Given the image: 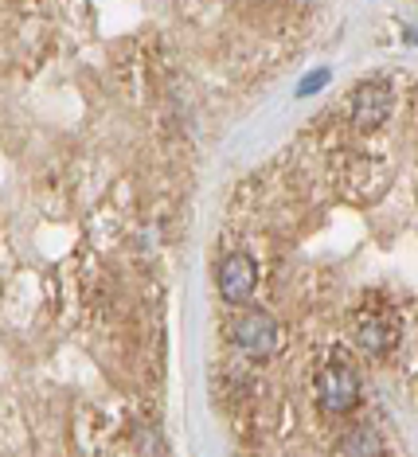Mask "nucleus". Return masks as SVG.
<instances>
[{"label":"nucleus","instance_id":"obj_1","mask_svg":"<svg viewBox=\"0 0 418 457\" xmlns=\"http://www.w3.org/2000/svg\"><path fill=\"white\" fill-rule=\"evenodd\" d=\"M317 403L329 414H348L360 403V376L352 363H325L317 371Z\"/></svg>","mask_w":418,"mask_h":457},{"label":"nucleus","instance_id":"obj_2","mask_svg":"<svg viewBox=\"0 0 418 457\" xmlns=\"http://www.w3.org/2000/svg\"><path fill=\"white\" fill-rule=\"evenodd\" d=\"M391 110H395V90H391V82H383V79L360 82L348 98V113H352V126L356 129H380L383 121L391 118Z\"/></svg>","mask_w":418,"mask_h":457},{"label":"nucleus","instance_id":"obj_3","mask_svg":"<svg viewBox=\"0 0 418 457\" xmlns=\"http://www.w3.org/2000/svg\"><path fill=\"white\" fill-rule=\"evenodd\" d=\"M231 340L238 345L243 356L266 360V356H274V348H278V320L270 317L266 309H247V313L235 320Z\"/></svg>","mask_w":418,"mask_h":457},{"label":"nucleus","instance_id":"obj_4","mask_svg":"<svg viewBox=\"0 0 418 457\" xmlns=\"http://www.w3.org/2000/svg\"><path fill=\"white\" fill-rule=\"evenodd\" d=\"M215 282H219V294L231 305H247L255 297V286H258V262L250 258L247 251H235L227 254L215 270Z\"/></svg>","mask_w":418,"mask_h":457},{"label":"nucleus","instance_id":"obj_5","mask_svg":"<svg viewBox=\"0 0 418 457\" xmlns=\"http://www.w3.org/2000/svg\"><path fill=\"white\" fill-rule=\"evenodd\" d=\"M352 328H356V345L375 352V356L399 345V320H395L388 309H360Z\"/></svg>","mask_w":418,"mask_h":457},{"label":"nucleus","instance_id":"obj_6","mask_svg":"<svg viewBox=\"0 0 418 457\" xmlns=\"http://www.w3.org/2000/svg\"><path fill=\"white\" fill-rule=\"evenodd\" d=\"M388 445H383V434L375 426H352L337 438V457H383Z\"/></svg>","mask_w":418,"mask_h":457},{"label":"nucleus","instance_id":"obj_7","mask_svg":"<svg viewBox=\"0 0 418 457\" xmlns=\"http://www.w3.org/2000/svg\"><path fill=\"white\" fill-rule=\"evenodd\" d=\"M329 82V71H313V75H305V82L297 87V95L305 98V95H313V90H321Z\"/></svg>","mask_w":418,"mask_h":457}]
</instances>
